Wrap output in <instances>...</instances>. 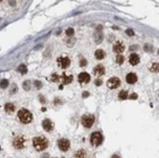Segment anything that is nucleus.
<instances>
[{"label": "nucleus", "instance_id": "obj_1", "mask_svg": "<svg viewBox=\"0 0 159 158\" xmlns=\"http://www.w3.org/2000/svg\"><path fill=\"white\" fill-rule=\"evenodd\" d=\"M48 140L44 137H36L33 139V146L37 151H43L48 147Z\"/></svg>", "mask_w": 159, "mask_h": 158}, {"label": "nucleus", "instance_id": "obj_2", "mask_svg": "<svg viewBox=\"0 0 159 158\" xmlns=\"http://www.w3.org/2000/svg\"><path fill=\"white\" fill-rule=\"evenodd\" d=\"M18 116L20 121L24 123V124H27L30 123L32 120V115L29 110L26 109H21L18 111Z\"/></svg>", "mask_w": 159, "mask_h": 158}, {"label": "nucleus", "instance_id": "obj_3", "mask_svg": "<svg viewBox=\"0 0 159 158\" xmlns=\"http://www.w3.org/2000/svg\"><path fill=\"white\" fill-rule=\"evenodd\" d=\"M90 142L93 146H98L103 142V136L100 132H95L91 135Z\"/></svg>", "mask_w": 159, "mask_h": 158}, {"label": "nucleus", "instance_id": "obj_4", "mask_svg": "<svg viewBox=\"0 0 159 158\" xmlns=\"http://www.w3.org/2000/svg\"><path fill=\"white\" fill-rule=\"evenodd\" d=\"M95 121V117L92 115H84L82 116L81 123L87 128H89L92 126Z\"/></svg>", "mask_w": 159, "mask_h": 158}, {"label": "nucleus", "instance_id": "obj_5", "mask_svg": "<svg viewBox=\"0 0 159 158\" xmlns=\"http://www.w3.org/2000/svg\"><path fill=\"white\" fill-rule=\"evenodd\" d=\"M101 29H102V26H99L97 28V30H96V32L93 34L94 41L95 42V43H97V44H100L102 41H103V39H104V34L101 32Z\"/></svg>", "mask_w": 159, "mask_h": 158}, {"label": "nucleus", "instance_id": "obj_6", "mask_svg": "<svg viewBox=\"0 0 159 158\" xmlns=\"http://www.w3.org/2000/svg\"><path fill=\"white\" fill-rule=\"evenodd\" d=\"M120 80L117 77L111 78L107 82V86L111 89H117V88L120 85Z\"/></svg>", "mask_w": 159, "mask_h": 158}, {"label": "nucleus", "instance_id": "obj_7", "mask_svg": "<svg viewBox=\"0 0 159 158\" xmlns=\"http://www.w3.org/2000/svg\"><path fill=\"white\" fill-rule=\"evenodd\" d=\"M57 62L61 68L65 69L70 66V60L68 57H59L57 59Z\"/></svg>", "mask_w": 159, "mask_h": 158}, {"label": "nucleus", "instance_id": "obj_8", "mask_svg": "<svg viewBox=\"0 0 159 158\" xmlns=\"http://www.w3.org/2000/svg\"><path fill=\"white\" fill-rule=\"evenodd\" d=\"M58 146L62 151H66L70 148V141L65 138L60 139L58 140Z\"/></svg>", "mask_w": 159, "mask_h": 158}, {"label": "nucleus", "instance_id": "obj_9", "mask_svg": "<svg viewBox=\"0 0 159 158\" xmlns=\"http://www.w3.org/2000/svg\"><path fill=\"white\" fill-rule=\"evenodd\" d=\"M24 138H23L22 136H18L15 138V140H13V146L14 147L18 149H23L24 147Z\"/></svg>", "mask_w": 159, "mask_h": 158}, {"label": "nucleus", "instance_id": "obj_10", "mask_svg": "<svg viewBox=\"0 0 159 158\" xmlns=\"http://www.w3.org/2000/svg\"><path fill=\"white\" fill-rule=\"evenodd\" d=\"M78 80L81 84H87L90 81V75L87 73H81L78 75Z\"/></svg>", "mask_w": 159, "mask_h": 158}, {"label": "nucleus", "instance_id": "obj_11", "mask_svg": "<svg viewBox=\"0 0 159 158\" xmlns=\"http://www.w3.org/2000/svg\"><path fill=\"white\" fill-rule=\"evenodd\" d=\"M43 127L45 131L51 132L53 130V127H54L52 121L49 119H45L43 121Z\"/></svg>", "mask_w": 159, "mask_h": 158}, {"label": "nucleus", "instance_id": "obj_12", "mask_svg": "<svg viewBox=\"0 0 159 158\" xmlns=\"http://www.w3.org/2000/svg\"><path fill=\"white\" fill-rule=\"evenodd\" d=\"M140 62V58L138 54H132L129 56V62L130 64L135 66L136 64H138Z\"/></svg>", "mask_w": 159, "mask_h": 158}, {"label": "nucleus", "instance_id": "obj_13", "mask_svg": "<svg viewBox=\"0 0 159 158\" xmlns=\"http://www.w3.org/2000/svg\"><path fill=\"white\" fill-rule=\"evenodd\" d=\"M137 80H138L137 76H136V75L135 73H128L126 76V81H127V83L129 84H135L136 82L137 81Z\"/></svg>", "mask_w": 159, "mask_h": 158}, {"label": "nucleus", "instance_id": "obj_14", "mask_svg": "<svg viewBox=\"0 0 159 158\" xmlns=\"http://www.w3.org/2000/svg\"><path fill=\"white\" fill-rule=\"evenodd\" d=\"M124 50H125V45L121 42H117L113 46V51L116 53H118V54L123 52Z\"/></svg>", "mask_w": 159, "mask_h": 158}, {"label": "nucleus", "instance_id": "obj_15", "mask_svg": "<svg viewBox=\"0 0 159 158\" xmlns=\"http://www.w3.org/2000/svg\"><path fill=\"white\" fill-rule=\"evenodd\" d=\"M93 73L96 75H103L105 73V67L102 64H98V65L95 67Z\"/></svg>", "mask_w": 159, "mask_h": 158}, {"label": "nucleus", "instance_id": "obj_16", "mask_svg": "<svg viewBox=\"0 0 159 158\" xmlns=\"http://www.w3.org/2000/svg\"><path fill=\"white\" fill-rule=\"evenodd\" d=\"M73 78V77L72 75L67 76L65 75V73H63V75L62 76V83H63V84H69L70 83L72 82Z\"/></svg>", "mask_w": 159, "mask_h": 158}, {"label": "nucleus", "instance_id": "obj_17", "mask_svg": "<svg viewBox=\"0 0 159 158\" xmlns=\"http://www.w3.org/2000/svg\"><path fill=\"white\" fill-rule=\"evenodd\" d=\"M106 56V54H105V52L103 51V50H101V49H98L95 51V58L97 59L98 60H101V59H103Z\"/></svg>", "mask_w": 159, "mask_h": 158}, {"label": "nucleus", "instance_id": "obj_18", "mask_svg": "<svg viewBox=\"0 0 159 158\" xmlns=\"http://www.w3.org/2000/svg\"><path fill=\"white\" fill-rule=\"evenodd\" d=\"M4 109H5V111H6V112L10 114V113H13L14 111L15 107H14L13 104H12V103H7L4 106Z\"/></svg>", "mask_w": 159, "mask_h": 158}, {"label": "nucleus", "instance_id": "obj_19", "mask_svg": "<svg viewBox=\"0 0 159 158\" xmlns=\"http://www.w3.org/2000/svg\"><path fill=\"white\" fill-rule=\"evenodd\" d=\"M85 157H86V152L83 149L77 151L75 154V158H85Z\"/></svg>", "mask_w": 159, "mask_h": 158}, {"label": "nucleus", "instance_id": "obj_20", "mask_svg": "<svg viewBox=\"0 0 159 158\" xmlns=\"http://www.w3.org/2000/svg\"><path fill=\"white\" fill-rule=\"evenodd\" d=\"M23 89L26 91H29L31 89V82L30 81H25L22 84Z\"/></svg>", "mask_w": 159, "mask_h": 158}, {"label": "nucleus", "instance_id": "obj_21", "mask_svg": "<svg viewBox=\"0 0 159 158\" xmlns=\"http://www.w3.org/2000/svg\"><path fill=\"white\" fill-rule=\"evenodd\" d=\"M17 70L21 74H26L27 73V67L25 64H21L18 67V69H17Z\"/></svg>", "mask_w": 159, "mask_h": 158}, {"label": "nucleus", "instance_id": "obj_22", "mask_svg": "<svg viewBox=\"0 0 159 158\" xmlns=\"http://www.w3.org/2000/svg\"><path fill=\"white\" fill-rule=\"evenodd\" d=\"M118 97H119V98L121 99H127L128 98V92L124 91V90L120 91V92H119Z\"/></svg>", "mask_w": 159, "mask_h": 158}, {"label": "nucleus", "instance_id": "obj_23", "mask_svg": "<svg viewBox=\"0 0 159 158\" xmlns=\"http://www.w3.org/2000/svg\"><path fill=\"white\" fill-rule=\"evenodd\" d=\"M9 85V81L7 79H3L0 81V87L2 89H6Z\"/></svg>", "mask_w": 159, "mask_h": 158}, {"label": "nucleus", "instance_id": "obj_24", "mask_svg": "<svg viewBox=\"0 0 159 158\" xmlns=\"http://www.w3.org/2000/svg\"><path fill=\"white\" fill-rule=\"evenodd\" d=\"M124 60H125V59L122 55L118 54L116 57V62L119 64H122L124 62Z\"/></svg>", "mask_w": 159, "mask_h": 158}, {"label": "nucleus", "instance_id": "obj_25", "mask_svg": "<svg viewBox=\"0 0 159 158\" xmlns=\"http://www.w3.org/2000/svg\"><path fill=\"white\" fill-rule=\"evenodd\" d=\"M150 70L152 72H158V63H153L151 68H150Z\"/></svg>", "mask_w": 159, "mask_h": 158}, {"label": "nucleus", "instance_id": "obj_26", "mask_svg": "<svg viewBox=\"0 0 159 158\" xmlns=\"http://www.w3.org/2000/svg\"><path fill=\"white\" fill-rule=\"evenodd\" d=\"M73 34H74V29H73V28H68L66 30V34L67 35V36L71 37L73 35Z\"/></svg>", "mask_w": 159, "mask_h": 158}, {"label": "nucleus", "instance_id": "obj_27", "mask_svg": "<svg viewBox=\"0 0 159 158\" xmlns=\"http://www.w3.org/2000/svg\"><path fill=\"white\" fill-rule=\"evenodd\" d=\"M59 77L56 74H53L52 75V81L57 82V81H59Z\"/></svg>", "mask_w": 159, "mask_h": 158}, {"label": "nucleus", "instance_id": "obj_28", "mask_svg": "<svg viewBox=\"0 0 159 158\" xmlns=\"http://www.w3.org/2000/svg\"><path fill=\"white\" fill-rule=\"evenodd\" d=\"M126 33L128 35H129V36H133V35H134V32L131 29H127V30L126 31Z\"/></svg>", "mask_w": 159, "mask_h": 158}, {"label": "nucleus", "instance_id": "obj_29", "mask_svg": "<svg viewBox=\"0 0 159 158\" xmlns=\"http://www.w3.org/2000/svg\"><path fill=\"white\" fill-rule=\"evenodd\" d=\"M35 86L37 88V89H41V88L42 87V83L41 81H35Z\"/></svg>", "mask_w": 159, "mask_h": 158}, {"label": "nucleus", "instance_id": "obj_30", "mask_svg": "<svg viewBox=\"0 0 159 158\" xmlns=\"http://www.w3.org/2000/svg\"><path fill=\"white\" fill-rule=\"evenodd\" d=\"M87 65V60L84 59H82L80 61V66L81 67H84Z\"/></svg>", "mask_w": 159, "mask_h": 158}, {"label": "nucleus", "instance_id": "obj_31", "mask_svg": "<svg viewBox=\"0 0 159 158\" xmlns=\"http://www.w3.org/2000/svg\"><path fill=\"white\" fill-rule=\"evenodd\" d=\"M102 83H103V82H102V81L100 80V79H96L95 81V84L96 85V86H100L101 84H102Z\"/></svg>", "mask_w": 159, "mask_h": 158}, {"label": "nucleus", "instance_id": "obj_32", "mask_svg": "<svg viewBox=\"0 0 159 158\" xmlns=\"http://www.w3.org/2000/svg\"><path fill=\"white\" fill-rule=\"evenodd\" d=\"M129 98H130V99H137V98H138V95H136V93H133L132 95L129 97Z\"/></svg>", "mask_w": 159, "mask_h": 158}, {"label": "nucleus", "instance_id": "obj_33", "mask_svg": "<svg viewBox=\"0 0 159 158\" xmlns=\"http://www.w3.org/2000/svg\"><path fill=\"white\" fill-rule=\"evenodd\" d=\"M15 0H9V4L11 6H15Z\"/></svg>", "mask_w": 159, "mask_h": 158}, {"label": "nucleus", "instance_id": "obj_34", "mask_svg": "<svg viewBox=\"0 0 159 158\" xmlns=\"http://www.w3.org/2000/svg\"><path fill=\"white\" fill-rule=\"evenodd\" d=\"M89 95V92H83V94H82V97H88Z\"/></svg>", "mask_w": 159, "mask_h": 158}, {"label": "nucleus", "instance_id": "obj_35", "mask_svg": "<svg viewBox=\"0 0 159 158\" xmlns=\"http://www.w3.org/2000/svg\"><path fill=\"white\" fill-rule=\"evenodd\" d=\"M41 158H48V154H44L42 155V157Z\"/></svg>", "mask_w": 159, "mask_h": 158}, {"label": "nucleus", "instance_id": "obj_36", "mask_svg": "<svg viewBox=\"0 0 159 158\" xmlns=\"http://www.w3.org/2000/svg\"><path fill=\"white\" fill-rule=\"evenodd\" d=\"M111 158H120V157H119L118 155H114V156H112V157Z\"/></svg>", "mask_w": 159, "mask_h": 158}, {"label": "nucleus", "instance_id": "obj_37", "mask_svg": "<svg viewBox=\"0 0 159 158\" xmlns=\"http://www.w3.org/2000/svg\"><path fill=\"white\" fill-rule=\"evenodd\" d=\"M2 0H0V2H2Z\"/></svg>", "mask_w": 159, "mask_h": 158}]
</instances>
